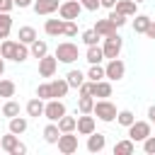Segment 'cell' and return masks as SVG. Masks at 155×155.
<instances>
[{"label":"cell","mask_w":155,"mask_h":155,"mask_svg":"<svg viewBox=\"0 0 155 155\" xmlns=\"http://www.w3.org/2000/svg\"><path fill=\"white\" fill-rule=\"evenodd\" d=\"M12 31V17L10 12H0V39H7Z\"/></svg>","instance_id":"cell-28"},{"label":"cell","mask_w":155,"mask_h":155,"mask_svg":"<svg viewBox=\"0 0 155 155\" xmlns=\"http://www.w3.org/2000/svg\"><path fill=\"white\" fill-rule=\"evenodd\" d=\"M29 5H34V0H15V7H29Z\"/></svg>","instance_id":"cell-44"},{"label":"cell","mask_w":155,"mask_h":155,"mask_svg":"<svg viewBox=\"0 0 155 155\" xmlns=\"http://www.w3.org/2000/svg\"><path fill=\"white\" fill-rule=\"evenodd\" d=\"M94 31L104 39V36H111V34H116V24L107 17V19H97V24H94Z\"/></svg>","instance_id":"cell-15"},{"label":"cell","mask_w":155,"mask_h":155,"mask_svg":"<svg viewBox=\"0 0 155 155\" xmlns=\"http://www.w3.org/2000/svg\"><path fill=\"white\" fill-rule=\"evenodd\" d=\"M63 29H65V19H46V24H44V31L48 36H61Z\"/></svg>","instance_id":"cell-17"},{"label":"cell","mask_w":155,"mask_h":155,"mask_svg":"<svg viewBox=\"0 0 155 155\" xmlns=\"http://www.w3.org/2000/svg\"><path fill=\"white\" fill-rule=\"evenodd\" d=\"M75 34H78V24H75V19H65L63 36H75Z\"/></svg>","instance_id":"cell-40"},{"label":"cell","mask_w":155,"mask_h":155,"mask_svg":"<svg viewBox=\"0 0 155 155\" xmlns=\"http://www.w3.org/2000/svg\"><path fill=\"white\" fill-rule=\"evenodd\" d=\"M34 12L36 15H53L58 7H61V2L58 0H34Z\"/></svg>","instance_id":"cell-11"},{"label":"cell","mask_w":155,"mask_h":155,"mask_svg":"<svg viewBox=\"0 0 155 155\" xmlns=\"http://www.w3.org/2000/svg\"><path fill=\"white\" fill-rule=\"evenodd\" d=\"M0 145H2V150H5L7 155H15V150H17V145H19V136L12 133V131H7V136L0 138Z\"/></svg>","instance_id":"cell-14"},{"label":"cell","mask_w":155,"mask_h":155,"mask_svg":"<svg viewBox=\"0 0 155 155\" xmlns=\"http://www.w3.org/2000/svg\"><path fill=\"white\" fill-rule=\"evenodd\" d=\"M92 97H102V99H107V97H111V80H97V82H92Z\"/></svg>","instance_id":"cell-12"},{"label":"cell","mask_w":155,"mask_h":155,"mask_svg":"<svg viewBox=\"0 0 155 155\" xmlns=\"http://www.w3.org/2000/svg\"><path fill=\"white\" fill-rule=\"evenodd\" d=\"M53 56L58 58V63H75V61L80 58V51H78V44L63 41V44L56 46V53H53Z\"/></svg>","instance_id":"cell-1"},{"label":"cell","mask_w":155,"mask_h":155,"mask_svg":"<svg viewBox=\"0 0 155 155\" xmlns=\"http://www.w3.org/2000/svg\"><path fill=\"white\" fill-rule=\"evenodd\" d=\"M44 116L48 121H58L61 116H65V104L61 99H46V107H44Z\"/></svg>","instance_id":"cell-6"},{"label":"cell","mask_w":155,"mask_h":155,"mask_svg":"<svg viewBox=\"0 0 155 155\" xmlns=\"http://www.w3.org/2000/svg\"><path fill=\"white\" fill-rule=\"evenodd\" d=\"M85 61H87L90 65H94V63H102V61H104V48H102L99 44H94V46H87V56H85Z\"/></svg>","instance_id":"cell-18"},{"label":"cell","mask_w":155,"mask_h":155,"mask_svg":"<svg viewBox=\"0 0 155 155\" xmlns=\"http://www.w3.org/2000/svg\"><path fill=\"white\" fill-rule=\"evenodd\" d=\"M109 19H111V22H114V24H116V29H119V27H124V24H126V15H121V12H119V10H111V12H109Z\"/></svg>","instance_id":"cell-39"},{"label":"cell","mask_w":155,"mask_h":155,"mask_svg":"<svg viewBox=\"0 0 155 155\" xmlns=\"http://www.w3.org/2000/svg\"><path fill=\"white\" fill-rule=\"evenodd\" d=\"M56 124H58L61 133H70V131H75V128H78V119H75V116H61Z\"/></svg>","instance_id":"cell-26"},{"label":"cell","mask_w":155,"mask_h":155,"mask_svg":"<svg viewBox=\"0 0 155 155\" xmlns=\"http://www.w3.org/2000/svg\"><path fill=\"white\" fill-rule=\"evenodd\" d=\"M56 145H58V150H61L63 155H73V153H78V136H75V131H70V133H61Z\"/></svg>","instance_id":"cell-7"},{"label":"cell","mask_w":155,"mask_h":155,"mask_svg":"<svg viewBox=\"0 0 155 155\" xmlns=\"http://www.w3.org/2000/svg\"><path fill=\"white\" fill-rule=\"evenodd\" d=\"M82 10L85 7L80 5V0H65V2H61L58 15H61V19H78Z\"/></svg>","instance_id":"cell-5"},{"label":"cell","mask_w":155,"mask_h":155,"mask_svg":"<svg viewBox=\"0 0 155 155\" xmlns=\"http://www.w3.org/2000/svg\"><path fill=\"white\" fill-rule=\"evenodd\" d=\"M80 5H82L85 10H90V12H97V10L102 7V2H99V0H80Z\"/></svg>","instance_id":"cell-42"},{"label":"cell","mask_w":155,"mask_h":155,"mask_svg":"<svg viewBox=\"0 0 155 155\" xmlns=\"http://www.w3.org/2000/svg\"><path fill=\"white\" fill-rule=\"evenodd\" d=\"M85 78H87V75H85L82 70H70V73L65 75V80H68L70 87H80V85L85 82Z\"/></svg>","instance_id":"cell-31"},{"label":"cell","mask_w":155,"mask_h":155,"mask_svg":"<svg viewBox=\"0 0 155 155\" xmlns=\"http://www.w3.org/2000/svg\"><path fill=\"white\" fill-rule=\"evenodd\" d=\"M0 114H2V109H0Z\"/></svg>","instance_id":"cell-52"},{"label":"cell","mask_w":155,"mask_h":155,"mask_svg":"<svg viewBox=\"0 0 155 155\" xmlns=\"http://www.w3.org/2000/svg\"><path fill=\"white\" fill-rule=\"evenodd\" d=\"M2 116H7V119L19 116V104H17L15 99H7V102L2 104Z\"/></svg>","instance_id":"cell-34"},{"label":"cell","mask_w":155,"mask_h":155,"mask_svg":"<svg viewBox=\"0 0 155 155\" xmlns=\"http://www.w3.org/2000/svg\"><path fill=\"white\" fill-rule=\"evenodd\" d=\"M116 121H119L121 126H126V128H128V126L136 121V116H133V111H131V109H121V111L116 114Z\"/></svg>","instance_id":"cell-35"},{"label":"cell","mask_w":155,"mask_h":155,"mask_svg":"<svg viewBox=\"0 0 155 155\" xmlns=\"http://www.w3.org/2000/svg\"><path fill=\"white\" fill-rule=\"evenodd\" d=\"M150 17L148 15H136V19H133V31L136 34H145L148 31V27H150Z\"/></svg>","instance_id":"cell-24"},{"label":"cell","mask_w":155,"mask_h":155,"mask_svg":"<svg viewBox=\"0 0 155 155\" xmlns=\"http://www.w3.org/2000/svg\"><path fill=\"white\" fill-rule=\"evenodd\" d=\"M150 133H153L150 121H133V124L128 126V138H131L133 143H143Z\"/></svg>","instance_id":"cell-3"},{"label":"cell","mask_w":155,"mask_h":155,"mask_svg":"<svg viewBox=\"0 0 155 155\" xmlns=\"http://www.w3.org/2000/svg\"><path fill=\"white\" fill-rule=\"evenodd\" d=\"M92 114H94L99 121H107V124H109V121H114V119H116V114H119V111H116V107H114L109 99H99V102H94Z\"/></svg>","instance_id":"cell-2"},{"label":"cell","mask_w":155,"mask_h":155,"mask_svg":"<svg viewBox=\"0 0 155 155\" xmlns=\"http://www.w3.org/2000/svg\"><path fill=\"white\" fill-rule=\"evenodd\" d=\"M29 51H31V56H34V58H44V56L48 53V44L36 39V41H31V44H29Z\"/></svg>","instance_id":"cell-29"},{"label":"cell","mask_w":155,"mask_h":155,"mask_svg":"<svg viewBox=\"0 0 155 155\" xmlns=\"http://www.w3.org/2000/svg\"><path fill=\"white\" fill-rule=\"evenodd\" d=\"M107 145V136L104 133H90L87 136V150L90 153H102Z\"/></svg>","instance_id":"cell-13"},{"label":"cell","mask_w":155,"mask_h":155,"mask_svg":"<svg viewBox=\"0 0 155 155\" xmlns=\"http://www.w3.org/2000/svg\"><path fill=\"white\" fill-rule=\"evenodd\" d=\"M0 148H2V145H0Z\"/></svg>","instance_id":"cell-53"},{"label":"cell","mask_w":155,"mask_h":155,"mask_svg":"<svg viewBox=\"0 0 155 155\" xmlns=\"http://www.w3.org/2000/svg\"><path fill=\"white\" fill-rule=\"evenodd\" d=\"M107 78V73H104V68L99 65V63H94V65H90V70H87V80H92V82H97V80H104Z\"/></svg>","instance_id":"cell-32"},{"label":"cell","mask_w":155,"mask_h":155,"mask_svg":"<svg viewBox=\"0 0 155 155\" xmlns=\"http://www.w3.org/2000/svg\"><path fill=\"white\" fill-rule=\"evenodd\" d=\"M29 48H27V44H22V41H17V53H15V63H22V61H27L29 58Z\"/></svg>","instance_id":"cell-37"},{"label":"cell","mask_w":155,"mask_h":155,"mask_svg":"<svg viewBox=\"0 0 155 155\" xmlns=\"http://www.w3.org/2000/svg\"><path fill=\"white\" fill-rule=\"evenodd\" d=\"M78 90H80V97H87V94H92V80H85V82H82Z\"/></svg>","instance_id":"cell-43"},{"label":"cell","mask_w":155,"mask_h":155,"mask_svg":"<svg viewBox=\"0 0 155 155\" xmlns=\"http://www.w3.org/2000/svg\"><path fill=\"white\" fill-rule=\"evenodd\" d=\"M15 92H17V85H15L12 80H5V78H0V97L10 99V97H15Z\"/></svg>","instance_id":"cell-30"},{"label":"cell","mask_w":155,"mask_h":155,"mask_svg":"<svg viewBox=\"0 0 155 155\" xmlns=\"http://www.w3.org/2000/svg\"><path fill=\"white\" fill-rule=\"evenodd\" d=\"M56 68H58V58L56 56H44V58H39V75L41 78H53L56 75Z\"/></svg>","instance_id":"cell-9"},{"label":"cell","mask_w":155,"mask_h":155,"mask_svg":"<svg viewBox=\"0 0 155 155\" xmlns=\"http://www.w3.org/2000/svg\"><path fill=\"white\" fill-rule=\"evenodd\" d=\"M136 0H116V7L114 10H119L121 15H126V17H131V15H136Z\"/></svg>","instance_id":"cell-23"},{"label":"cell","mask_w":155,"mask_h":155,"mask_svg":"<svg viewBox=\"0 0 155 155\" xmlns=\"http://www.w3.org/2000/svg\"><path fill=\"white\" fill-rule=\"evenodd\" d=\"M58 136H61V128L56 121H48V126L44 128V140L46 143H58Z\"/></svg>","instance_id":"cell-22"},{"label":"cell","mask_w":155,"mask_h":155,"mask_svg":"<svg viewBox=\"0 0 155 155\" xmlns=\"http://www.w3.org/2000/svg\"><path fill=\"white\" fill-rule=\"evenodd\" d=\"M99 39H102V36H99V34L94 31V27H92V29H85V31H82V41H85L87 46H94V44H97Z\"/></svg>","instance_id":"cell-36"},{"label":"cell","mask_w":155,"mask_h":155,"mask_svg":"<svg viewBox=\"0 0 155 155\" xmlns=\"http://www.w3.org/2000/svg\"><path fill=\"white\" fill-rule=\"evenodd\" d=\"M148 119H150V124H155V104L148 109Z\"/></svg>","instance_id":"cell-48"},{"label":"cell","mask_w":155,"mask_h":155,"mask_svg":"<svg viewBox=\"0 0 155 155\" xmlns=\"http://www.w3.org/2000/svg\"><path fill=\"white\" fill-rule=\"evenodd\" d=\"M27 128H29V121H27L24 116H12V119H10V131H12V133L22 136Z\"/></svg>","instance_id":"cell-21"},{"label":"cell","mask_w":155,"mask_h":155,"mask_svg":"<svg viewBox=\"0 0 155 155\" xmlns=\"http://www.w3.org/2000/svg\"><path fill=\"white\" fill-rule=\"evenodd\" d=\"M145 36H148V39H155V22H150V27H148Z\"/></svg>","instance_id":"cell-46"},{"label":"cell","mask_w":155,"mask_h":155,"mask_svg":"<svg viewBox=\"0 0 155 155\" xmlns=\"http://www.w3.org/2000/svg\"><path fill=\"white\" fill-rule=\"evenodd\" d=\"M0 53H2V58H5V61H15L17 41H12V39H2V44H0Z\"/></svg>","instance_id":"cell-20"},{"label":"cell","mask_w":155,"mask_h":155,"mask_svg":"<svg viewBox=\"0 0 155 155\" xmlns=\"http://www.w3.org/2000/svg\"><path fill=\"white\" fill-rule=\"evenodd\" d=\"M44 107H46V99L34 97V99H29V102H27V114H29V116H34V119H39V116H44Z\"/></svg>","instance_id":"cell-16"},{"label":"cell","mask_w":155,"mask_h":155,"mask_svg":"<svg viewBox=\"0 0 155 155\" xmlns=\"http://www.w3.org/2000/svg\"><path fill=\"white\" fill-rule=\"evenodd\" d=\"M136 150V143L131 140V138H126V140H119L116 145H114V155H131Z\"/></svg>","instance_id":"cell-27"},{"label":"cell","mask_w":155,"mask_h":155,"mask_svg":"<svg viewBox=\"0 0 155 155\" xmlns=\"http://www.w3.org/2000/svg\"><path fill=\"white\" fill-rule=\"evenodd\" d=\"M24 153H27V145H24V143H19V145H17V150H15V155H24Z\"/></svg>","instance_id":"cell-47"},{"label":"cell","mask_w":155,"mask_h":155,"mask_svg":"<svg viewBox=\"0 0 155 155\" xmlns=\"http://www.w3.org/2000/svg\"><path fill=\"white\" fill-rule=\"evenodd\" d=\"M104 73H107V80H121L126 75V65L121 58H109V63L104 65Z\"/></svg>","instance_id":"cell-8"},{"label":"cell","mask_w":155,"mask_h":155,"mask_svg":"<svg viewBox=\"0 0 155 155\" xmlns=\"http://www.w3.org/2000/svg\"><path fill=\"white\" fill-rule=\"evenodd\" d=\"M136 2H145V0H136Z\"/></svg>","instance_id":"cell-50"},{"label":"cell","mask_w":155,"mask_h":155,"mask_svg":"<svg viewBox=\"0 0 155 155\" xmlns=\"http://www.w3.org/2000/svg\"><path fill=\"white\" fill-rule=\"evenodd\" d=\"M143 150H145L148 155H155V136H153V133L143 140Z\"/></svg>","instance_id":"cell-41"},{"label":"cell","mask_w":155,"mask_h":155,"mask_svg":"<svg viewBox=\"0 0 155 155\" xmlns=\"http://www.w3.org/2000/svg\"><path fill=\"white\" fill-rule=\"evenodd\" d=\"M99 2H102V7H109V10L116 7V0H99Z\"/></svg>","instance_id":"cell-45"},{"label":"cell","mask_w":155,"mask_h":155,"mask_svg":"<svg viewBox=\"0 0 155 155\" xmlns=\"http://www.w3.org/2000/svg\"><path fill=\"white\" fill-rule=\"evenodd\" d=\"M17 39L22 41V44H31V41H36V29L34 27H19V31H17Z\"/></svg>","instance_id":"cell-25"},{"label":"cell","mask_w":155,"mask_h":155,"mask_svg":"<svg viewBox=\"0 0 155 155\" xmlns=\"http://www.w3.org/2000/svg\"><path fill=\"white\" fill-rule=\"evenodd\" d=\"M68 90H70V85H68V80H65V78L51 80V92H53V97H56V99L65 97V94H68Z\"/></svg>","instance_id":"cell-19"},{"label":"cell","mask_w":155,"mask_h":155,"mask_svg":"<svg viewBox=\"0 0 155 155\" xmlns=\"http://www.w3.org/2000/svg\"><path fill=\"white\" fill-rule=\"evenodd\" d=\"M5 73V58H2V53H0V75Z\"/></svg>","instance_id":"cell-49"},{"label":"cell","mask_w":155,"mask_h":155,"mask_svg":"<svg viewBox=\"0 0 155 155\" xmlns=\"http://www.w3.org/2000/svg\"><path fill=\"white\" fill-rule=\"evenodd\" d=\"M102 48H104V58H119V53H121V48H124V39H121L119 34L104 36Z\"/></svg>","instance_id":"cell-4"},{"label":"cell","mask_w":155,"mask_h":155,"mask_svg":"<svg viewBox=\"0 0 155 155\" xmlns=\"http://www.w3.org/2000/svg\"><path fill=\"white\" fill-rule=\"evenodd\" d=\"M36 97H41V99H53L51 82H44V85H39V87H36Z\"/></svg>","instance_id":"cell-38"},{"label":"cell","mask_w":155,"mask_h":155,"mask_svg":"<svg viewBox=\"0 0 155 155\" xmlns=\"http://www.w3.org/2000/svg\"><path fill=\"white\" fill-rule=\"evenodd\" d=\"M78 109H80V114H92V109H94V97H92V94H87V97H80V102H78Z\"/></svg>","instance_id":"cell-33"},{"label":"cell","mask_w":155,"mask_h":155,"mask_svg":"<svg viewBox=\"0 0 155 155\" xmlns=\"http://www.w3.org/2000/svg\"><path fill=\"white\" fill-rule=\"evenodd\" d=\"M2 2H5V0H0V7H2Z\"/></svg>","instance_id":"cell-51"},{"label":"cell","mask_w":155,"mask_h":155,"mask_svg":"<svg viewBox=\"0 0 155 155\" xmlns=\"http://www.w3.org/2000/svg\"><path fill=\"white\" fill-rule=\"evenodd\" d=\"M94 128H97V121H94V116H90V114H82V116H78V133L80 136H90V133H94Z\"/></svg>","instance_id":"cell-10"}]
</instances>
